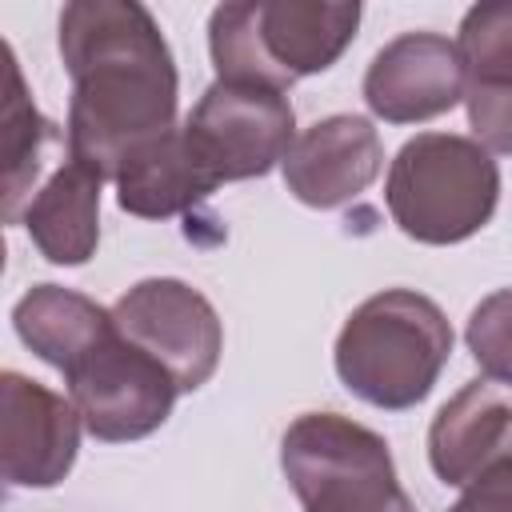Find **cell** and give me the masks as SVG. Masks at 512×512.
I'll return each instance as SVG.
<instances>
[{"label":"cell","instance_id":"cell-4","mask_svg":"<svg viewBox=\"0 0 512 512\" xmlns=\"http://www.w3.org/2000/svg\"><path fill=\"white\" fill-rule=\"evenodd\" d=\"M396 228L420 244H460L476 236L500 200V168L492 152L468 136H412L384 184Z\"/></svg>","mask_w":512,"mask_h":512},{"label":"cell","instance_id":"cell-16","mask_svg":"<svg viewBox=\"0 0 512 512\" xmlns=\"http://www.w3.org/2000/svg\"><path fill=\"white\" fill-rule=\"evenodd\" d=\"M0 132H4V220L16 224L20 208L32 204L28 188L40 176V148L60 140V132L28 100V88H24V76H20V64H16L12 48H4V116H0Z\"/></svg>","mask_w":512,"mask_h":512},{"label":"cell","instance_id":"cell-8","mask_svg":"<svg viewBox=\"0 0 512 512\" xmlns=\"http://www.w3.org/2000/svg\"><path fill=\"white\" fill-rule=\"evenodd\" d=\"M64 380L84 428L104 444L156 432L180 396L176 380L136 344H128L116 324L88 356L64 372Z\"/></svg>","mask_w":512,"mask_h":512},{"label":"cell","instance_id":"cell-14","mask_svg":"<svg viewBox=\"0 0 512 512\" xmlns=\"http://www.w3.org/2000/svg\"><path fill=\"white\" fill-rule=\"evenodd\" d=\"M24 228L44 260L88 264L100 244V176L68 156L24 208Z\"/></svg>","mask_w":512,"mask_h":512},{"label":"cell","instance_id":"cell-20","mask_svg":"<svg viewBox=\"0 0 512 512\" xmlns=\"http://www.w3.org/2000/svg\"><path fill=\"white\" fill-rule=\"evenodd\" d=\"M448 512H512V460H500L476 476Z\"/></svg>","mask_w":512,"mask_h":512},{"label":"cell","instance_id":"cell-11","mask_svg":"<svg viewBox=\"0 0 512 512\" xmlns=\"http://www.w3.org/2000/svg\"><path fill=\"white\" fill-rule=\"evenodd\" d=\"M284 184L308 208H340L356 200L384 168V144L372 120L340 112L304 128L284 156Z\"/></svg>","mask_w":512,"mask_h":512},{"label":"cell","instance_id":"cell-3","mask_svg":"<svg viewBox=\"0 0 512 512\" xmlns=\"http://www.w3.org/2000/svg\"><path fill=\"white\" fill-rule=\"evenodd\" d=\"M360 4L320 0H248L220 4L208 16V52L216 80L284 92L300 76L332 68L352 44Z\"/></svg>","mask_w":512,"mask_h":512},{"label":"cell","instance_id":"cell-19","mask_svg":"<svg viewBox=\"0 0 512 512\" xmlns=\"http://www.w3.org/2000/svg\"><path fill=\"white\" fill-rule=\"evenodd\" d=\"M476 144L512 156V88H464Z\"/></svg>","mask_w":512,"mask_h":512},{"label":"cell","instance_id":"cell-2","mask_svg":"<svg viewBox=\"0 0 512 512\" xmlns=\"http://www.w3.org/2000/svg\"><path fill=\"white\" fill-rule=\"evenodd\" d=\"M452 356V328L436 300L412 288L368 296L336 336L340 384L372 408H416Z\"/></svg>","mask_w":512,"mask_h":512},{"label":"cell","instance_id":"cell-7","mask_svg":"<svg viewBox=\"0 0 512 512\" xmlns=\"http://www.w3.org/2000/svg\"><path fill=\"white\" fill-rule=\"evenodd\" d=\"M292 128L296 112L284 92L232 80L208 84L184 120L192 148L220 184L252 180L272 172V164H284Z\"/></svg>","mask_w":512,"mask_h":512},{"label":"cell","instance_id":"cell-6","mask_svg":"<svg viewBox=\"0 0 512 512\" xmlns=\"http://www.w3.org/2000/svg\"><path fill=\"white\" fill-rule=\"evenodd\" d=\"M116 332L152 356L180 392H196L220 364L224 328L216 308L184 280L152 276L112 304Z\"/></svg>","mask_w":512,"mask_h":512},{"label":"cell","instance_id":"cell-13","mask_svg":"<svg viewBox=\"0 0 512 512\" xmlns=\"http://www.w3.org/2000/svg\"><path fill=\"white\" fill-rule=\"evenodd\" d=\"M220 188L184 128H172L144 152H136L116 176V204L140 220H168L196 208Z\"/></svg>","mask_w":512,"mask_h":512},{"label":"cell","instance_id":"cell-18","mask_svg":"<svg viewBox=\"0 0 512 512\" xmlns=\"http://www.w3.org/2000/svg\"><path fill=\"white\" fill-rule=\"evenodd\" d=\"M464 340L488 380L512 384V288H500L472 308Z\"/></svg>","mask_w":512,"mask_h":512},{"label":"cell","instance_id":"cell-9","mask_svg":"<svg viewBox=\"0 0 512 512\" xmlns=\"http://www.w3.org/2000/svg\"><path fill=\"white\" fill-rule=\"evenodd\" d=\"M80 412L52 388L4 372L0 376V468L12 488H56L80 448Z\"/></svg>","mask_w":512,"mask_h":512},{"label":"cell","instance_id":"cell-10","mask_svg":"<svg viewBox=\"0 0 512 512\" xmlns=\"http://www.w3.org/2000/svg\"><path fill=\"white\" fill-rule=\"evenodd\" d=\"M464 88L456 40L440 32H404L388 40L364 72V100L388 124L444 116L464 100Z\"/></svg>","mask_w":512,"mask_h":512},{"label":"cell","instance_id":"cell-17","mask_svg":"<svg viewBox=\"0 0 512 512\" xmlns=\"http://www.w3.org/2000/svg\"><path fill=\"white\" fill-rule=\"evenodd\" d=\"M456 52L468 88H512V0H488L464 12Z\"/></svg>","mask_w":512,"mask_h":512},{"label":"cell","instance_id":"cell-5","mask_svg":"<svg viewBox=\"0 0 512 512\" xmlns=\"http://www.w3.org/2000/svg\"><path fill=\"white\" fill-rule=\"evenodd\" d=\"M280 468L304 512H416L384 436L336 412L296 416L280 440Z\"/></svg>","mask_w":512,"mask_h":512},{"label":"cell","instance_id":"cell-1","mask_svg":"<svg viewBox=\"0 0 512 512\" xmlns=\"http://www.w3.org/2000/svg\"><path fill=\"white\" fill-rule=\"evenodd\" d=\"M60 60L72 76L68 156L100 180L176 128V64L136 0H76L60 12Z\"/></svg>","mask_w":512,"mask_h":512},{"label":"cell","instance_id":"cell-15","mask_svg":"<svg viewBox=\"0 0 512 512\" xmlns=\"http://www.w3.org/2000/svg\"><path fill=\"white\" fill-rule=\"evenodd\" d=\"M12 324H16V336L44 364L68 372L80 356H88L112 332V312L88 300L84 292H72L60 284H36L16 300Z\"/></svg>","mask_w":512,"mask_h":512},{"label":"cell","instance_id":"cell-12","mask_svg":"<svg viewBox=\"0 0 512 512\" xmlns=\"http://www.w3.org/2000/svg\"><path fill=\"white\" fill-rule=\"evenodd\" d=\"M500 460H512V384L468 380L428 424V464L444 484L468 488Z\"/></svg>","mask_w":512,"mask_h":512}]
</instances>
